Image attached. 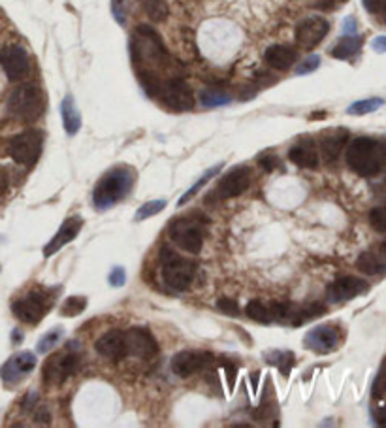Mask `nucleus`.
I'll return each instance as SVG.
<instances>
[{
	"label": "nucleus",
	"instance_id": "nucleus-1",
	"mask_svg": "<svg viewBox=\"0 0 386 428\" xmlns=\"http://www.w3.org/2000/svg\"><path fill=\"white\" fill-rule=\"evenodd\" d=\"M130 57L146 93H158V87L164 81L163 76L174 68V59L155 28L147 25L136 28L130 38Z\"/></svg>",
	"mask_w": 386,
	"mask_h": 428
},
{
	"label": "nucleus",
	"instance_id": "nucleus-2",
	"mask_svg": "<svg viewBox=\"0 0 386 428\" xmlns=\"http://www.w3.org/2000/svg\"><path fill=\"white\" fill-rule=\"evenodd\" d=\"M345 161L354 174L362 175V178H373L385 166L386 146L375 138L360 136L349 144Z\"/></svg>",
	"mask_w": 386,
	"mask_h": 428
},
{
	"label": "nucleus",
	"instance_id": "nucleus-3",
	"mask_svg": "<svg viewBox=\"0 0 386 428\" xmlns=\"http://www.w3.org/2000/svg\"><path fill=\"white\" fill-rule=\"evenodd\" d=\"M136 170L130 166H115L107 170L96 183L93 191V202L96 209H110L117 202L129 197L130 189L134 187Z\"/></svg>",
	"mask_w": 386,
	"mask_h": 428
},
{
	"label": "nucleus",
	"instance_id": "nucleus-4",
	"mask_svg": "<svg viewBox=\"0 0 386 428\" xmlns=\"http://www.w3.org/2000/svg\"><path fill=\"white\" fill-rule=\"evenodd\" d=\"M206 215L200 212H191V214L180 215L170 221L168 234L172 242L180 249L191 255H198L204 248L206 240Z\"/></svg>",
	"mask_w": 386,
	"mask_h": 428
},
{
	"label": "nucleus",
	"instance_id": "nucleus-5",
	"mask_svg": "<svg viewBox=\"0 0 386 428\" xmlns=\"http://www.w3.org/2000/svg\"><path fill=\"white\" fill-rule=\"evenodd\" d=\"M160 274L164 285L175 293H183L191 287L196 274V262L187 259L168 245L160 248Z\"/></svg>",
	"mask_w": 386,
	"mask_h": 428
},
{
	"label": "nucleus",
	"instance_id": "nucleus-6",
	"mask_svg": "<svg viewBox=\"0 0 386 428\" xmlns=\"http://www.w3.org/2000/svg\"><path fill=\"white\" fill-rule=\"evenodd\" d=\"M45 110L44 93L38 85L25 83L19 85L17 89L11 91L10 98H8V113L11 117L25 121V123H33Z\"/></svg>",
	"mask_w": 386,
	"mask_h": 428
},
{
	"label": "nucleus",
	"instance_id": "nucleus-7",
	"mask_svg": "<svg viewBox=\"0 0 386 428\" xmlns=\"http://www.w3.org/2000/svg\"><path fill=\"white\" fill-rule=\"evenodd\" d=\"M42 147H44V132L30 129L11 138L8 144V155L21 166H33L42 155Z\"/></svg>",
	"mask_w": 386,
	"mask_h": 428
},
{
	"label": "nucleus",
	"instance_id": "nucleus-8",
	"mask_svg": "<svg viewBox=\"0 0 386 428\" xmlns=\"http://www.w3.org/2000/svg\"><path fill=\"white\" fill-rule=\"evenodd\" d=\"M252 170L249 166H234L218 180L217 187L213 189L211 195L206 197V202L213 200H230V198L241 197L243 192L251 187Z\"/></svg>",
	"mask_w": 386,
	"mask_h": 428
},
{
	"label": "nucleus",
	"instance_id": "nucleus-9",
	"mask_svg": "<svg viewBox=\"0 0 386 428\" xmlns=\"http://www.w3.org/2000/svg\"><path fill=\"white\" fill-rule=\"evenodd\" d=\"M51 308V294L45 291H30L27 296L16 300L11 310L16 313L19 321L27 323V325H38L45 317V313Z\"/></svg>",
	"mask_w": 386,
	"mask_h": 428
},
{
	"label": "nucleus",
	"instance_id": "nucleus-10",
	"mask_svg": "<svg viewBox=\"0 0 386 428\" xmlns=\"http://www.w3.org/2000/svg\"><path fill=\"white\" fill-rule=\"evenodd\" d=\"M160 100L174 112H189L194 108V95L185 79L180 76L168 78L158 87Z\"/></svg>",
	"mask_w": 386,
	"mask_h": 428
},
{
	"label": "nucleus",
	"instance_id": "nucleus-11",
	"mask_svg": "<svg viewBox=\"0 0 386 428\" xmlns=\"http://www.w3.org/2000/svg\"><path fill=\"white\" fill-rule=\"evenodd\" d=\"M0 66L4 68L6 76L10 81H21L30 72V59L25 47L17 44L6 45L0 51Z\"/></svg>",
	"mask_w": 386,
	"mask_h": 428
},
{
	"label": "nucleus",
	"instance_id": "nucleus-12",
	"mask_svg": "<svg viewBox=\"0 0 386 428\" xmlns=\"http://www.w3.org/2000/svg\"><path fill=\"white\" fill-rule=\"evenodd\" d=\"M339 342H341V334L334 325H319L303 336V347L317 355H328L332 351H336L339 347Z\"/></svg>",
	"mask_w": 386,
	"mask_h": 428
},
{
	"label": "nucleus",
	"instance_id": "nucleus-13",
	"mask_svg": "<svg viewBox=\"0 0 386 428\" xmlns=\"http://www.w3.org/2000/svg\"><path fill=\"white\" fill-rule=\"evenodd\" d=\"M79 370V357L72 355H57L51 357L44 366V383L45 385H61L68 378L76 376Z\"/></svg>",
	"mask_w": 386,
	"mask_h": 428
},
{
	"label": "nucleus",
	"instance_id": "nucleus-14",
	"mask_svg": "<svg viewBox=\"0 0 386 428\" xmlns=\"http://www.w3.org/2000/svg\"><path fill=\"white\" fill-rule=\"evenodd\" d=\"M213 361L211 353L207 351H192L185 349L180 351L177 355H174L172 359V372L177 376V378H191L194 374L201 372L204 368H207V364Z\"/></svg>",
	"mask_w": 386,
	"mask_h": 428
},
{
	"label": "nucleus",
	"instance_id": "nucleus-15",
	"mask_svg": "<svg viewBox=\"0 0 386 428\" xmlns=\"http://www.w3.org/2000/svg\"><path fill=\"white\" fill-rule=\"evenodd\" d=\"M330 30V23L324 17L313 16L298 23L296 27V42L303 50H313L326 38V34Z\"/></svg>",
	"mask_w": 386,
	"mask_h": 428
},
{
	"label": "nucleus",
	"instance_id": "nucleus-16",
	"mask_svg": "<svg viewBox=\"0 0 386 428\" xmlns=\"http://www.w3.org/2000/svg\"><path fill=\"white\" fill-rule=\"evenodd\" d=\"M365 291H368V283L364 279H360L356 276H343L328 285L326 299L332 304H339V302H347V300L356 299L360 294H364Z\"/></svg>",
	"mask_w": 386,
	"mask_h": 428
},
{
	"label": "nucleus",
	"instance_id": "nucleus-17",
	"mask_svg": "<svg viewBox=\"0 0 386 428\" xmlns=\"http://www.w3.org/2000/svg\"><path fill=\"white\" fill-rule=\"evenodd\" d=\"M124 338H127L129 355L138 357V359H153L158 353L157 340L147 328H129V330H124Z\"/></svg>",
	"mask_w": 386,
	"mask_h": 428
},
{
	"label": "nucleus",
	"instance_id": "nucleus-18",
	"mask_svg": "<svg viewBox=\"0 0 386 428\" xmlns=\"http://www.w3.org/2000/svg\"><path fill=\"white\" fill-rule=\"evenodd\" d=\"M36 368V357L30 351H21L17 355L10 357L8 361L0 368V378L6 385L19 383L28 372H33Z\"/></svg>",
	"mask_w": 386,
	"mask_h": 428
},
{
	"label": "nucleus",
	"instance_id": "nucleus-19",
	"mask_svg": "<svg viewBox=\"0 0 386 428\" xmlns=\"http://www.w3.org/2000/svg\"><path fill=\"white\" fill-rule=\"evenodd\" d=\"M96 353L107 361L121 362L123 359L129 357V347H127V338H124V330H107L106 334H102L100 338L96 340L95 344Z\"/></svg>",
	"mask_w": 386,
	"mask_h": 428
},
{
	"label": "nucleus",
	"instance_id": "nucleus-20",
	"mask_svg": "<svg viewBox=\"0 0 386 428\" xmlns=\"http://www.w3.org/2000/svg\"><path fill=\"white\" fill-rule=\"evenodd\" d=\"M83 229V219L79 217V215H72V217H68L64 223L61 225V229L57 231V234L49 240V243L44 248V257L45 259H49L55 253H59L64 245H68L70 242H74L78 234Z\"/></svg>",
	"mask_w": 386,
	"mask_h": 428
},
{
	"label": "nucleus",
	"instance_id": "nucleus-21",
	"mask_svg": "<svg viewBox=\"0 0 386 428\" xmlns=\"http://www.w3.org/2000/svg\"><path fill=\"white\" fill-rule=\"evenodd\" d=\"M288 158H291V163H294L300 168H319V151H317V146L311 138H303L298 144H294L288 151Z\"/></svg>",
	"mask_w": 386,
	"mask_h": 428
},
{
	"label": "nucleus",
	"instance_id": "nucleus-22",
	"mask_svg": "<svg viewBox=\"0 0 386 428\" xmlns=\"http://www.w3.org/2000/svg\"><path fill=\"white\" fill-rule=\"evenodd\" d=\"M349 141V132L345 129H337L326 132L320 138V149H322V157L326 163H334L341 155L343 147L347 146Z\"/></svg>",
	"mask_w": 386,
	"mask_h": 428
},
{
	"label": "nucleus",
	"instance_id": "nucleus-23",
	"mask_svg": "<svg viewBox=\"0 0 386 428\" xmlns=\"http://www.w3.org/2000/svg\"><path fill=\"white\" fill-rule=\"evenodd\" d=\"M264 61L274 70H288L296 61V51L292 50L291 45H269L266 53H264Z\"/></svg>",
	"mask_w": 386,
	"mask_h": 428
},
{
	"label": "nucleus",
	"instance_id": "nucleus-24",
	"mask_svg": "<svg viewBox=\"0 0 386 428\" xmlns=\"http://www.w3.org/2000/svg\"><path fill=\"white\" fill-rule=\"evenodd\" d=\"M61 115L66 134L68 136L78 134L79 129H81V113H79L72 95H66L64 96V100L61 102Z\"/></svg>",
	"mask_w": 386,
	"mask_h": 428
},
{
	"label": "nucleus",
	"instance_id": "nucleus-25",
	"mask_svg": "<svg viewBox=\"0 0 386 428\" xmlns=\"http://www.w3.org/2000/svg\"><path fill=\"white\" fill-rule=\"evenodd\" d=\"M356 268L364 272L365 276H382V274H386V260L379 253L365 251L356 260Z\"/></svg>",
	"mask_w": 386,
	"mask_h": 428
},
{
	"label": "nucleus",
	"instance_id": "nucleus-26",
	"mask_svg": "<svg viewBox=\"0 0 386 428\" xmlns=\"http://www.w3.org/2000/svg\"><path fill=\"white\" fill-rule=\"evenodd\" d=\"M360 47H362V38H360V36H356V34H345V36L337 42L336 47L332 50V55L336 57V59L345 61V59H351V57L356 55L360 51Z\"/></svg>",
	"mask_w": 386,
	"mask_h": 428
},
{
	"label": "nucleus",
	"instance_id": "nucleus-27",
	"mask_svg": "<svg viewBox=\"0 0 386 428\" xmlns=\"http://www.w3.org/2000/svg\"><path fill=\"white\" fill-rule=\"evenodd\" d=\"M264 361L268 362V364H274V366L279 368L281 374H285L288 376L291 370L296 364V359H294V353L292 351H281V349H274L268 351V353H264Z\"/></svg>",
	"mask_w": 386,
	"mask_h": 428
},
{
	"label": "nucleus",
	"instance_id": "nucleus-28",
	"mask_svg": "<svg viewBox=\"0 0 386 428\" xmlns=\"http://www.w3.org/2000/svg\"><path fill=\"white\" fill-rule=\"evenodd\" d=\"M326 313V306L320 304V302H315V304H309L305 308H300V310H294L291 317V325L292 327H298V325H303V323L311 321V319H317V317L324 316Z\"/></svg>",
	"mask_w": 386,
	"mask_h": 428
},
{
	"label": "nucleus",
	"instance_id": "nucleus-29",
	"mask_svg": "<svg viewBox=\"0 0 386 428\" xmlns=\"http://www.w3.org/2000/svg\"><path fill=\"white\" fill-rule=\"evenodd\" d=\"M245 313L249 319L260 323V325H269L274 323V316H271V308L268 304H264L262 300H251L245 306Z\"/></svg>",
	"mask_w": 386,
	"mask_h": 428
},
{
	"label": "nucleus",
	"instance_id": "nucleus-30",
	"mask_svg": "<svg viewBox=\"0 0 386 428\" xmlns=\"http://www.w3.org/2000/svg\"><path fill=\"white\" fill-rule=\"evenodd\" d=\"M141 6H144V11L151 21L163 23L168 19L170 8L166 0H141Z\"/></svg>",
	"mask_w": 386,
	"mask_h": 428
},
{
	"label": "nucleus",
	"instance_id": "nucleus-31",
	"mask_svg": "<svg viewBox=\"0 0 386 428\" xmlns=\"http://www.w3.org/2000/svg\"><path fill=\"white\" fill-rule=\"evenodd\" d=\"M221 170H223V163L215 164V166H211V168L207 170V172H204V174H201L200 180L196 181L194 185H192L191 189H189V191H187L185 195H183V197L180 198V202H177V206H185V204L189 202V200H191V198H194V197H196V192L200 191L201 187L206 185L207 181L211 180V178H215V175H218V172H221Z\"/></svg>",
	"mask_w": 386,
	"mask_h": 428
},
{
	"label": "nucleus",
	"instance_id": "nucleus-32",
	"mask_svg": "<svg viewBox=\"0 0 386 428\" xmlns=\"http://www.w3.org/2000/svg\"><path fill=\"white\" fill-rule=\"evenodd\" d=\"M200 100L206 108H218V106H226L232 100V96L224 91L217 89H204L200 93Z\"/></svg>",
	"mask_w": 386,
	"mask_h": 428
},
{
	"label": "nucleus",
	"instance_id": "nucleus-33",
	"mask_svg": "<svg viewBox=\"0 0 386 428\" xmlns=\"http://www.w3.org/2000/svg\"><path fill=\"white\" fill-rule=\"evenodd\" d=\"M62 336H64V328L62 327H57L53 328V330H49V332H45L42 338H40L38 345H36V351H38L40 355H47L51 349H55L57 344L61 342Z\"/></svg>",
	"mask_w": 386,
	"mask_h": 428
},
{
	"label": "nucleus",
	"instance_id": "nucleus-34",
	"mask_svg": "<svg viewBox=\"0 0 386 428\" xmlns=\"http://www.w3.org/2000/svg\"><path fill=\"white\" fill-rule=\"evenodd\" d=\"M382 104H385L382 98H365V100L353 102V104L349 106L347 113H351V115H365V113L377 112Z\"/></svg>",
	"mask_w": 386,
	"mask_h": 428
},
{
	"label": "nucleus",
	"instance_id": "nucleus-35",
	"mask_svg": "<svg viewBox=\"0 0 386 428\" xmlns=\"http://www.w3.org/2000/svg\"><path fill=\"white\" fill-rule=\"evenodd\" d=\"M166 206H168L166 200H149V202H146L144 206L138 208V212H136V221L151 219V217L160 214Z\"/></svg>",
	"mask_w": 386,
	"mask_h": 428
},
{
	"label": "nucleus",
	"instance_id": "nucleus-36",
	"mask_svg": "<svg viewBox=\"0 0 386 428\" xmlns=\"http://www.w3.org/2000/svg\"><path fill=\"white\" fill-rule=\"evenodd\" d=\"M85 308H87V299L85 296H70V299L64 300L61 313L64 317H78L83 313Z\"/></svg>",
	"mask_w": 386,
	"mask_h": 428
},
{
	"label": "nucleus",
	"instance_id": "nucleus-37",
	"mask_svg": "<svg viewBox=\"0 0 386 428\" xmlns=\"http://www.w3.org/2000/svg\"><path fill=\"white\" fill-rule=\"evenodd\" d=\"M382 396H386V361L379 368V374H377L375 381H373V387H371V398L373 400H381Z\"/></svg>",
	"mask_w": 386,
	"mask_h": 428
},
{
	"label": "nucleus",
	"instance_id": "nucleus-38",
	"mask_svg": "<svg viewBox=\"0 0 386 428\" xmlns=\"http://www.w3.org/2000/svg\"><path fill=\"white\" fill-rule=\"evenodd\" d=\"M370 225L373 226V231L386 232V204L377 206L370 212Z\"/></svg>",
	"mask_w": 386,
	"mask_h": 428
},
{
	"label": "nucleus",
	"instance_id": "nucleus-39",
	"mask_svg": "<svg viewBox=\"0 0 386 428\" xmlns=\"http://www.w3.org/2000/svg\"><path fill=\"white\" fill-rule=\"evenodd\" d=\"M319 66H320V57L319 55H311V57H308L305 61H302L300 64H298L296 74H298V76H305V74L315 72V70H317Z\"/></svg>",
	"mask_w": 386,
	"mask_h": 428
},
{
	"label": "nucleus",
	"instance_id": "nucleus-40",
	"mask_svg": "<svg viewBox=\"0 0 386 428\" xmlns=\"http://www.w3.org/2000/svg\"><path fill=\"white\" fill-rule=\"evenodd\" d=\"M217 308L223 311V313H226V316H230V317L240 316V306H238V302H235L234 299H226V296L218 299Z\"/></svg>",
	"mask_w": 386,
	"mask_h": 428
},
{
	"label": "nucleus",
	"instance_id": "nucleus-41",
	"mask_svg": "<svg viewBox=\"0 0 386 428\" xmlns=\"http://www.w3.org/2000/svg\"><path fill=\"white\" fill-rule=\"evenodd\" d=\"M107 282H110L112 287H123L124 283H127V272H124L123 266H115V268L110 272Z\"/></svg>",
	"mask_w": 386,
	"mask_h": 428
},
{
	"label": "nucleus",
	"instance_id": "nucleus-42",
	"mask_svg": "<svg viewBox=\"0 0 386 428\" xmlns=\"http://www.w3.org/2000/svg\"><path fill=\"white\" fill-rule=\"evenodd\" d=\"M112 11L119 25L127 23V0H112Z\"/></svg>",
	"mask_w": 386,
	"mask_h": 428
},
{
	"label": "nucleus",
	"instance_id": "nucleus-43",
	"mask_svg": "<svg viewBox=\"0 0 386 428\" xmlns=\"http://www.w3.org/2000/svg\"><path fill=\"white\" fill-rule=\"evenodd\" d=\"M258 164H260V168L266 170V172H271L275 166H279V158L275 157L274 153H264L258 157Z\"/></svg>",
	"mask_w": 386,
	"mask_h": 428
},
{
	"label": "nucleus",
	"instance_id": "nucleus-44",
	"mask_svg": "<svg viewBox=\"0 0 386 428\" xmlns=\"http://www.w3.org/2000/svg\"><path fill=\"white\" fill-rule=\"evenodd\" d=\"M221 364H223L224 370H226V378H228V389L232 391V389H234V383H235V372H238V366H235L234 362H230V361H221Z\"/></svg>",
	"mask_w": 386,
	"mask_h": 428
},
{
	"label": "nucleus",
	"instance_id": "nucleus-45",
	"mask_svg": "<svg viewBox=\"0 0 386 428\" xmlns=\"http://www.w3.org/2000/svg\"><path fill=\"white\" fill-rule=\"evenodd\" d=\"M347 0H317V6H319L320 10H334L337 6L345 4Z\"/></svg>",
	"mask_w": 386,
	"mask_h": 428
},
{
	"label": "nucleus",
	"instance_id": "nucleus-46",
	"mask_svg": "<svg viewBox=\"0 0 386 428\" xmlns=\"http://www.w3.org/2000/svg\"><path fill=\"white\" fill-rule=\"evenodd\" d=\"M371 50L375 53H386V36H377L371 42Z\"/></svg>",
	"mask_w": 386,
	"mask_h": 428
},
{
	"label": "nucleus",
	"instance_id": "nucleus-47",
	"mask_svg": "<svg viewBox=\"0 0 386 428\" xmlns=\"http://www.w3.org/2000/svg\"><path fill=\"white\" fill-rule=\"evenodd\" d=\"M343 33L356 34V19H354V17H347V19L343 21Z\"/></svg>",
	"mask_w": 386,
	"mask_h": 428
},
{
	"label": "nucleus",
	"instance_id": "nucleus-48",
	"mask_svg": "<svg viewBox=\"0 0 386 428\" xmlns=\"http://www.w3.org/2000/svg\"><path fill=\"white\" fill-rule=\"evenodd\" d=\"M375 423L379 427H386V406H381L375 412Z\"/></svg>",
	"mask_w": 386,
	"mask_h": 428
},
{
	"label": "nucleus",
	"instance_id": "nucleus-49",
	"mask_svg": "<svg viewBox=\"0 0 386 428\" xmlns=\"http://www.w3.org/2000/svg\"><path fill=\"white\" fill-rule=\"evenodd\" d=\"M362 2H364V8L370 13H375L379 10V0H362Z\"/></svg>",
	"mask_w": 386,
	"mask_h": 428
},
{
	"label": "nucleus",
	"instance_id": "nucleus-50",
	"mask_svg": "<svg viewBox=\"0 0 386 428\" xmlns=\"http://www.w3.org/2000/svg\"><path fill=\"white\" fill-rule=\"evenodd\" d=\"M6 189H8V175H6L4 170L0 168V197L4 195Z\"/></svg>",
	"mask_w": 386,
	"mask_h": 428
},
{
	"label": "nucleus",
	"instance_id": "nucleus-51",
	"mask_svg": "<svg viewBox=\"0 0 386 428\" xmlns=\"http://www.w3.org/2000/svg\"><path fill=\"white\" fill-rule=\"evenodd\" d=\"M379 255H381L382 259H386V240H382V242L379 243Z\"/></svg>",
	"mask_w": 386,
	"mask_h": 428
}]
</instances>
